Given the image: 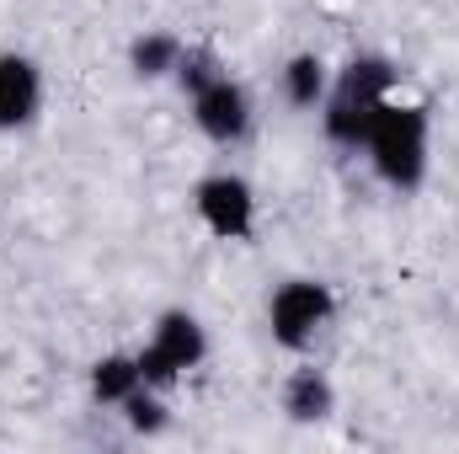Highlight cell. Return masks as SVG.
<instances>
[{
    "label": "cell",
    "mask_w": 459,
    "mask_h": 454,
    "mask_svg": "<svg viewBox=\"0 0 459 454\" xmlns=\"http://www.w3.org/2000/svg\"><path fill=\"white\" fill-rule=\"evenodd\" d=\"M363 150H368V166H374V177L385 188L417 193L422 177H428V108L385 102L374 128H368V139H363Z\"/></svg>",
    "instance_id": "2"
},
{
    "label": "cell",
    "mask_w": 459,
    "mask_h": 454,
    "mask_svg": "<svg viewBox=\"0 0 459 454\" xmlns=\"http://www.w3.org/2000/svg\"><path fill=\"white\" fill-rule=\"evenodd\" d=\"M134 390H144L139 358H123V353H113V358H102V363L91 369V396H97V401H108V406H123Z\"/></svg>",
    "instance_id": "10"
},
{
    "label": "cell",
    "mask_w": 459,
    "mask_h": 454,
    "mask_svg": "<svg viewBox=\"0 0 459 454\" xmlns=\"http://www.w3.org/2000/svg\"><path fill=\"white\" fill-rule=\"evenodd\" d=\"M128 65H134V75H144V81H155V75H177V65H182V43H177L171 32H144V38H134Z\"/></svg>",
    "instance_id": "11"
},
{
    "label": "cell",
    "mask_w": 459,
    "mask_h": 454,
    "mask_svg": "<svg viewBox=\"0 0 459 454\" xmlns=\"http://www.w3.org/2000/svg\"><path fill=\"white\" fill-rule=\"evenodd\" d=\"M123 412H128V428H139V433H155V428H166V406L150 396V385H144V390H134V396L123 401Z\"/></svg>",
    "instance_id": "12"
},
{
    "label": "cell",
    "mask_w": 459,
    "mask_h": 454,
    "mask_svg": "<svg viewBox=\"0 0 459 454\" xmlns=\"http://www.w3.org/2000/svg\"><path fill=\"white\" fill-rule=\"evenodd\" d=\"M193 123L214 139V144H240L251 134V97L240 81L214 75L209 86L193 92Z\"/></svg>",
    "instance_id": "6"
},
{
    "label": "cell",
    "mask_w": 459,
    "mask_h": 454,
    "mask_svg": "<svg viewBox=\"0 0 459 454\" xmlns=\"http://www.w3.org/2000/svg\"><path fill=\"white\" fill-rule=\"evenodd\" d=\"M204 353H209V337H204L198 316H193V310H166V316L155 321L150 342H144V353H134V358H139L144 385L155 390V385H171V380H182L187 369H198Z\"/></svg>",
    "instance_id": "4"
},
{
    "label": "cell",
    "mask_w": 459,
    "mask_h": 454,
    "mask_svg": "<svg viewBox=\"0 0 459 454\" xmlns=\"http://www.w3.org/2000/svg\"><path fill=\"white\" fill-rule=\"evenodd\" d=\"M332 406H337V390H332V380H326L321 369H294V374H289V385H283V412H289L294 423H321V417H332Z\"/></svg>",
    "instance_id": "8"
},
{
    "label": "cell",
    "mask_w": 459,
    "mask_h": 454,
    "mask_svg": "<svg viewBox=\"0 0 459 454\" xmlns=\"http://www.w3.org/2000/svg\"><path fill=\"white\" fill-rule=\"evenodd\" d=\"M390 92H395V65L385 54H352L342 65V75L326 86V102H321L326 139L342 144V150H363L379 108L390 102Z\"/></svg>",
    "instance_id": "1"
},
{
    "label": "cell",
    "mask_w": 459,
    "mask_h": 454,
    "mask_svg": "<svg viewBox=\"0 0 459 454\" xmlns=\"http://www.w3.org/2000/svg\"><path fill=\"white\" fill-rule=\"evenodd\" d=\"M337 316V300L321 278H289L278 284V294L267 300V327L289 353H305L310 342L326 332V321Z\"/></svg>",
    "instance_id": "3"
},
{
    "label": "cell",
    "mask_w": 459,
    "mask_h": 454,
    "mask_svg": "<svg viewBox=\"0 0 459 454\" xmlns=\"http://www.w3.org/2000/svg\"><path fill=\"white\" fill-rule=\"evenodd\" d=\"M43 108V75L27 54H0V128H27Z\"/></svg>",
    "instance_id": "7"
},
{
    "label": "cell",
    "mask_w": 459,
    "mask_h": 454,
    "mask_svg": "<svg viewBox=\"0 0 459 454\" xmlns=\"http://www.w3.org/2000/svg\"><path fill=\"white\" fill-rule=\"evenodd\" d=\"M326 86H332V70L321 54H294L283 65V97L294 108H321L326 102Z\"/></svg>",
    "instance_id": "9"
},
{
    "label": "cell",
    "mask_w": 459,
    "mask_h": 454,
    "mask_svg": "<svg viewBox=\"0 0 459 454\" xmlns=\"http://www.w3.org/2000/svg\"><path fill=\"white\" fill-rule=\"evenodd\" d=\"M193 204H198V220L214 235H225V240H246L251 225H256V198H251L246 177H230V171L204 177L198 193H193Z\"/></svg>",
    "instance_id": "5"
}]
</instances>
